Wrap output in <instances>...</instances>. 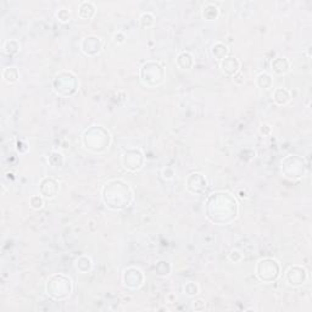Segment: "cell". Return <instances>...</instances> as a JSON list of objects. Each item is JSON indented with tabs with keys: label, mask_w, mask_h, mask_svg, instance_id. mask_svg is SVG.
<instances>
[{
	"label": "cell",
	"mask_w": 312,
	"mask_h": 312,
	"mask_svg": "<svg viewBox=\"0 0 312 312\" xmlns=\"http://www.w3.org/2000/svg\"><path fill=\"white\" fill-rule=\"evenodd\" d=\"M20 71L16 66H8L1 72V78L6 85H16L20 81Z\"/></svg>",
	"instance_id": "24"
},
{
	"label": "cell",
	"mask_w": 312,
	"mask_h": 312,
	"mask_svg": "<svg viewBox=\"0 0 312 312\" xmlns=\"http://www.w3.org/2000/svg\"><path fill=\"white\" fill-rule=\"evenodd\" d=\"M112 40H114V43L116 45H122L126 43L127 37L122 31H117V32H115L114 35H112Z\"/></svg>",
	"instance_id": "35"
},
{
	"label": "cell",
	"mask_w": 312,
	"mask_h": 312,
	"mask_svg": "<svg viewBox=\"0 0 312 312\" xmlns=\"http://www.w3.org/2000/svg\"><path fill=\"white\" fill-rule=\"evenodd\" d=\"M52 88L59 97L69 98L78 92L80 81L72 71H61L52 78Z\"/></svg>",
	"instance_id": "6"
},
{
	"label": "cell",
	"mask_w": 312,
	"mask_h": 312,
	"mask_svg": "<svg viewBox=\"0 0 312 312\" xmlns=\"http://www.w3.org/2000/svg\"><path fill=\"white\" fill-rule=\"evenodd\" d=\"M44 205H45V199L43 198L40 194H38V195H32L30 198V206L32 210L39 211L44 208Z\"/></svg>",
	"instance_id": "30"
},
{
	"label": "cell",
	"mask_w": 312,
	"mask_h": 312,
	"mask_svg": "<svg viewBox=\"0 0 312 312\" xmlns=\"http://www.w3.org/2000/svg\"><path fill=\"white\" fill-rule=\"evenodd\" d=\"M77 14H78V17L81 20L85 21H92L94 18V16L97 15V6H95L94 3L92 1H81L78 4V10H77Z\"/></svg>",
	"instance_id": "17"
},
{
	"label": "cell",
	"mask_w": 312,
	"mask_h": 312,
	"mask_svg": "<svg viewBox=\"0 0 312 312\" xmlns=\"http://www.w3.org/2000/svg\"><path fill=\"white\" fill-rule=\"evenodd\" d=\"M272 99L277 106H285L292 100V93L287 88H276L273 90Z\"/></svg>",
	"instance_id": "19"
},
{
	"label": "cell",
	"mask_w": 312,
	"mask_h": 312,
	"mask_svg": "<svg viewBox=\"0 0 312 312\" xmlns=\"http://www.w3.org/2000/svg\"><path fill=\"white\" fill-rule=\"evenodd\" d=\"M176 300H177V296L174 293H169V294L166 295V297H165L166 304H173V302H176Z\"/></svg>",
	"instance_id": "39"
},
{
	"label": "cell",
	"mask_w": 312,
	"mask_h": 312,
	"mask_svg": "<svg viewBox=\"0 0 312 312\" xmlns=\"http://www.w3.org/2000/svg\"><path fill=\"white\" fill-rule=\"evenodd\" d=\"M309 279V272L301 265H293L284 272V282L290 288H300Z\"/></svg>",
	"instance_id": "10"
},
{
	"label": "cell",
	"mask_w": 312,
	"mask_h": 312,
	"mask_svg": "<svg viewBox=\"0 0 312 312\" xmlns=\"http://www.w3.org/2000/svg\"><path fill=\"white\" fill-rule=\"evenodd\" d=\"M208 187V179L201 172H191L186 177V189L193 195H203Z\"/></svg>",
	"instance_id": "13"
},
{
	"label": "cell",
	"mask_w": 312,
	"mask_h": 312,
	"mask_svg": "<svg viewBox=\"0 0 312 312\" xmlns=\"http://www.w3.org/2000/svg\"><path fill=\"white\" fill-rule=\"evenodd\" d=\"M254 273L259 282L271 284L279 279L282 276V266H280L279 261L276 259L262 258L256 262Z\"/></svg>",
	"instance_id": "7"
},
{
	"label": "cell",
	"mask_w": 312,
	"mask_h": 312,
	"mask_svg": "<svg viewBox=\"0 0 312 312\" xmlns=\"http://www.w3.org/2000/svg\"><path fill=\"white\" fill-rule=\"evenodd\" d=\"M292 69L289 59L285 56H277L271 61V69L275 76H285Z\"/></svg>",
	"instance_id": "16"
},
{
	"label": "cell",
	"mask_w": 312,
	"mask_h": 312,
	"mask_svg": "<svg viewBox=\"0 0 312 312\" xmlns=\"http://www.w3.org/2000/svg\"><path fill=\"white\" fill-rule=\"evenodd\" d=\"M233 81H234V83H236V85H238V86L243 85L244 81H245V78H244V74L242 73V71H239L238 73L236 74V76L233 77Z\"/></svg>",
	"instance_id": "38"
},
{
	"label": "cell",
	"mask_w": 312,
	"mask_h": 312,
	"mask_svg": "<svg viewBox=\"0 0 312 312\" xmlns=\"http://www.w3.org/2000/svg\"><path fill=\"white\" fill-rule=\"evenodd\" d=\"M228 260L232 263H239L244 260V255L238 249H232L228 254Z\"/></svg>",
	"instance_id": "32"
},
{
	"label": "cell",
	"mask_w": 312,
	"mask_h": 312,
	"mask_svg": "<svg viewBox=\"0 0 312 312\" xmlns=\"http://www.w3.org/2000/svg\"><path fill=\"white\" fill-rule=\"evenodd\" d=\"M55 16H56V18L59 20V22L61 23H67L71 21V11H69V9L67 8H60L59 10L55 13Z\"/></svg>",
	"instance_id": "31"
},
{
	"label": "cell",
	"mask_w": 312,
	"mask_h": 312,
	"mask_svg": "<svg viewBox=\"0 0 312 312\" xmlns=\"http://www.w3.org/2000/svg\"><path fill=\"white\" fill-rule=\"evenodd\" d=\"M206 309V302L205 300L201 299V297H195V299L191 301V310L194 311H204Z\"/></svg>",
	"instance_id": "34"
},
{
	"label": "cell",
	"mask_w": 312,
	"mask_h": 312,
	"mask_svg": "<svg viewBox=\"0 0 312 312\" xmlns=\"http://www.w3.org/2000/svg\"><path fill=\"white\" fill-rule=\"evenodd\" d=\"M241 61L237 59L236 56H232V55H228L225 59L221 60L218 62V67H220V71L223 76L228 77V78H233L236 76L239 71H241Z\"/></svg>",
	"instance_id": "15"
},
{
	"label": "cell",
	"mask_w": 312,
	"mask_h": 312,
	"mask_svg": "<svg viewBox=\"0 0 312 312\" xmlns=\"http://www.w3.org/2000/svg\"><path fill=\"white\" fill-rule=\"evenodd\" d=\"M255 86L259 88V89L262 90H268L273 87V83H275V80H273V76L268 72H260L258 76L255 77Z\"/></svg>",
	"instance_id": "23"
},
{
	"label": "cell",
	"mask_w": 312,
	"mask_h": 312,
	"mask_svg": "<svg viewBox=\"0 0 312 312\" xmlns=\"http://www.w3.org/2000/svg\"><path fill=\"white\" fill-rule=\"evenodd\" d=\"M280 171L284 178L289 181H300L307 171L305 160L299 155H287L280 161Z\"/></svg>",
	"instance_id": "8"
},
{
	"label": "cell",
	"mask_w": 312,
	"mask_h": 312,
	"mask_svg": "<svg viewBox=\"0 0 312 312\" xmlns=\"http://www.w3.org/2000/svg\"><path fill=\"white\" fill-rule=\"evenodd\" d=\"M122 283L129 290H138L145 283V275L136 266H129L122 272Z\"/></svg>",
	"instance_id": "11"
},
{
	"label": "cell",
	"mask_w": 312,
	"mask_h": 312,
	"mask_svg": "<svg viewBox=\"0 0 312 312\" xmlns=\"http://www.w3.org/2000/svg\"><path fill=\"white\" fill-rule=\"evenodd\" d=\"M183 294L188 297H196L200 294V287L195 282H187L183 285Z\"/></svg>",
	"instance_id": "29"
},
{
	"label": "cell",
	"mask_w": 312,
	"mask_h": 312,
	"mask_svg": "<svg viewBox=\"0 0 312 312\" xmlns=\"http://www.w3.org/2000/svg\"><path fill=\"white\" fill-rule=\"evenodd\" d=\"M176 65L181 69H191L195 66V59L189 52H181L176 57Z\"/></svg>",
	"instance_id": "21"
},
{
	"label": "cell",
	"mask_w": 312,
	"mask_h": 312,
	"mask_svg": "<svg viewBox=\"0 0 312 312\" xmlns=\"http://www.w3.org/2000/svg\"><path fill=\"white\" fill-rule=\"evenodd\" d=\"M210 52H211V56L220 62L221 60L225 59V57L229 55V47H228L225 43L218 40V42H215L212 45H211Z\"/></svg>",
	"instance_id": "20"
},
{
	"label": "cell",
	"mask_w": 312,
	"mask_h": 312,
	"mask_svg": "<svg viewBox=\"0 0 312 312\" xmlns=\"http://www.w3.org/2000/svg\"><path fill=\"white\" fill-rule=\"evenodd\" d=\"M204 211L211 223L216 225H228L239 217L241 206L236 195L229 191H218L206 198Z\"/></svg>",
	"instance_id": "1"
},
{
	"label": "cell",
	"mask_w": 312,
	"mask_h": 312,
	"mask_svg": "<svg viewBox=\"0 0 312 312\" xmlns=\"http://www.w3.org/2000/svg\"><path fill=\"white\" fill-rule=\"evenodd\" d=\"M166 78V69L164 65L155 60H149L144 62L139 69V80L145 87H160Z\"/></svg>",
	"instance_id": "5"
},
{
	"label": "cell",
	"mask_w": 312,
	"mask_h": 312,
	"mask_svg": "<svg viewBox=\"0 0 312 312\" xmlns=\"http://www.w3.org/2000/svg\"><path fill=\"white\" fill-rule=\"evenodd\" d=\"M48 164L52 167L56 169V167H62L65 164V156L61 151L59 150H52L47 156Z\"/></svg>",
	"instance_id": "26"
},
{
	"label": "cell",
	"mask_w": 312,
	"mask_h": 312,
	"mask_svg": "<svg viewBox=\"0 0 312 312\" xmlns=\"http://www.w3.org/2000/svg\"><path fill=\"white\" fill-rule=\"evenodd\" d=\"M81 143L83 149L89 153L104 154L111 145L112 136L106 127L94 124L85 129L81 137Z\"/></svg>",
	"instance_id": "3"
},
{
	"label": "cell",
	"mask_w": 312,
	"mask_h": 312,
	"mask_svg": "<svg viewBox=\"0 0 312 312\" xmlns=\"http://www.w3.org/2000/svg\"><path fill=\"white\" fill-rule=\"evenodd\" d=\"M155 21L156 17L151 11H144V13L140 14V16L138 18L139 25L143 28H151L155 25Z\"/></svg>",
	"instance_id": "28"
},
{
	"label": "cell",
	"mask_w": 312,
	"mask_h": 312,
	"mask_svg": "<svg viewBox=\"0 0 312 312\" xmlns=\"http://www.w3.org/2000/svg\"><path fill=\"white\" fill-rule=\"evenodd\" d=\"M3 52L8 56H16L21 52V43L17 39H8L3 44Z\"/></svg>",
	"instance_id": "25"
},
{
	"label": "cell",
	"mask_w": 312,
	"mask_h": 312,
	"mask_svg": "<svg viewBox=\"0 0 312 312\" xmlns=\"http://www.w3.org/2000/svg\"><path fill=\"white\" fill-rule=\"evenodd\" d=\"M145 154L140 148H137V146L124 149L121 154V166L127 172L136 173V172L140 171L145 165Z\"/></svg>",
	"instance_id": "9"
},
{
	"label": "cell",
	"mask_w": 312,
	"mask_h": 312,
	"mask_svg": "<svg viewBox=\"0 0 312 312\" xmlns=\"http://www.w3.org/2000/svg\"><path fill=\"white\" fill-rule=\"evenodd\" d=\"M74 270L78 273H82V275H86V273H89L90 271L93 270V266H94V262H93L92 258L88 255H81L74 260Z\"/></svg>",
	"instance_id": "18"
},
{
	"label": "cell",
	"mask_w": 312,
	"mask_h": 312,
	"mask_svg": "<svg viewBox=\"0 0 312 312\" xmlns=\"http://www.w3.org/2000/svg\"><path fill=\"white\" fill-rule=\"evenodd\" d=\"M15 148H16V151H17L18 154H21V155H25V154H27L28 150H30V146H28V144L23 140L16 141Z\"/></svg>",
	"instance_id": "36"
},
{
	"label": "cell",
	"mask_w": 312,
	"mask_h": 312,
	"mask_svg": "<svg viewBox=\"0 0 312 312\" xmlns=\"http://www.w3.org/2000/svg\"><path fill=\"white\" fill-rule=\"evenodd\" d=\"M161 176L165 181H172L174 178V176H176V171H174L173 167L165 166L161 170Z\"/></svg>",
	"instance_id": "33"
},
{
	"label": "cell",
	"mask_w": 312,
	"mask_h": 312,
	"mask_svg": "<svg viewBox=\"0 0 312 312\" xmlns=\"http://www.w3.org/2000/svg\"><path fill=\"white\" fill-rule=\"evenodd\" d=\"M172 267L166 260H159L155 263V275L161 278H166L171 275Z\"/></svg>",
	"instance_id": "27"
},
{
	"label": "cell",
	"mask_w": 312,
	"mask_h": 312,
	"mask_svg": "<svg viewBox=\"0 0 312 312\" xmlns=\"http://www.w3.org/2000/svg\"><path fill=\"white\" fill-rule=\"evenodd\" d=\"M105 208L111 211H123L134 201V191L131 184L123 179H111L103 186L100 191Z\"/></svg>",
	"instance_id": "2"
},
{
	"label": "cell",
	"mask_w": 312,
	"mask_h": 312,
	"mask_svg": "<svg viewBox=\"0 0 312 312\" xmlns=\"http://www.w3.org/2000/svg\"><path fill=\"white\" fill-rule=\"evenodd\" d=\"M38 191L45 200H52L59 195L60 183L54 177H44V178L40 179Z\"/></svg>",
	"instance_id": "14"
},
{
	"label": "cell",
	"mask_w": 312,
	"mask_h": 312,
	"mask_svg": "<svg viewBox=\"0 0 312 312\" xmlns=\"http://www.w3.org/2000/svg\"><path fill=\"white\" fill-rule=\"evenodd\" d=\"M273 129L272 127L270 126L268 123H262L260 127H259V133L263 137H270L272 134Z\"/></svg>",
	"instance_id": "37"
},
{
	"label": "cell",
	"mask_w": 312,
	"mask_h": 312,
	"mask_svg": "<svg viewBox=\"0 0 312 312\" xmlns=\"http://www.w3.org/2000/svg\"><path fill=\"white\" fill-rule=\"evenodd\" d=\"M73 282L65 273L50 275L45 280L44 289L48 296L55 301H65L69 299L73 293Z\"/></svg>",
	"instance_id": "4"
},
{
	"label": "cell",
	"mask_w": 312,
	"mask_h": 312,
	"mask_svg": "<svg viewBox=\"0 0 312 312\" xmlns=\"http://www.w3.org/2000/svg\"><path fill=\"white\" fill-rule=\"evenodd\" d=\"M80 49L86 56L94 57L97 55H99L103 52V49H104V40L99 35H86L80 42Z\"/></svg>",
	"instance_id": "12"
},
{
	"label": "cell",
	"mask_w": 312,
	"mask_h": 312,
	"mask_svg": "<svg viewBox=\"0 0 312 312\" xmlns=\"http://www.w3.org/2000/svg\"><path fill=\"white\" fill-rule=\"evenodd\" d=\"M220 16V9L215 3H206L201 8V17L208 22L216 21Z\"/></svg>",
	"instance_id": "22"
}]
</instances>
